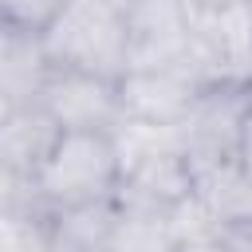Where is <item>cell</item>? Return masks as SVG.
Segmentation results:
<instances>
[{
  "label": "cell",
  "mask_w": 252,
  "mask_h": 252,
  "mask_svg": "<svg viewBox=\"0 0 252 252\" xmlns=\"http://www.w3.org/2000/svg\"><path fill=\"white\" fill-rule=\"evenodd\" d=\"M118 154L110 134L102 130H63L39 173L32 177V197L35 209L55 213V209H75V205H94V201H114L118 197Z\"/></svg>",
  "instance_id": "1"
},
{
  "label": "cell",
  "mask_w": 252,
  "mask_h": 252,
  "mask_svg": "<svg viewBox=\"0 0 252 252\" xmlns=\"http://www.w3.org/2000/svg\"><path fill=\"white\" fill-rule=\"evenodd\" d=\"M39 51L55 71H83L118 83L126 75V12L67 0L63 12L43 28Z\"/></svg>",
  "instance_id": "2"
},
{
  "label": "cell",
  "mask_w": 252,
  "mask_h": 252,
  "mask_svg": "<svg viewBox=\"0 0 252 252\" xmlns=\"http://www.w3.org/2000/svg\"><path fill=\"white\" fill-rule=\"evenodd\" d=\"M252 118V87L240 83H205L185 118L177 122L181 130V154L189 169H209L236 161L244 126Z\"/></svg>",
  "instance_id": "3"
},
{
  "label": "cell",
  "mask_w": 252,
  "mask_h": 252,
  "mask_svg": "<svg viewBox=\"0 0 252 252\" xmlns=\"http://www.w3.org/2000/svg\"><path fill=\"white\" fill-rule=\"evenodd\" d=\"M193 8V67L205 83L252 87V4H201Z\"/></svg>",
  "instance_id": "4"
},
{
  "label": "cell",
  "mask_w": 252,
  "mask_h": 252,
  "mask_svg": "<svg viewBox=\"0 0 252 252\" xmlns=\"http://www.w3.org/2000/svg\"><path fill=\"white\" fill-rule=\"evenodd\" d=\"M193 67L189 0H134L126 8V71Z\"/></svg>",
  "instance_id": "5"
},
{
  "label": "cell",
  "mask_w": 252,
  "mask_h": 252,
  "mask_svg": "<svg viewBox=\"0 0 252 252\" xmlns=\"http://www.w3.org/2000/svg\"><path fill=\"white\" fill-rule=\"evenodd\" d=\"M35 102L55 118L59 130H102L110 134L122 118L118 83L83 75V71H55L47 67Z\"/></svg>",
  "instance_id": "6"
},
{
  "label": "cell",
  "mask_w": 252,
  "mask_h": 252,
  "mask_svg": "<svg viewBox=\"0 0 252 252\" xmlns=\"http://www.w3.org/2000/svg\"><path fill=\"white\" fill-rule=\"evenodd\" d=\"M205 79L197 67H161V71H126L118 79V102L122 118H142V122H161L177 126L193 98L201 94Z\"/></svg>",
  "instance_id": "7"
},
{
  "label": "cell",
  "mask_w": 252,
  "mask_h": 252,
  "mask_svg": "<svg viewBox=\"0 0 252 252\" xmlns=\"http://www.w3.org/2000/svg\"><path fill=\"white\" fill-rule=\"evenodd\" d=\"M59 134L63 130L39 102H24L0 118V161L12 173H20L24 181H32L39 173V165L47 161V154L55 150Z\"/></svg>",
  "instance_id": "8"
},
{
  "label": "cell",
  "mask_w": 252,
  "mask_h": 252,
  "mask_svg": "<svg viewBox=\"0 0 252 252\" xmlns=\"http://www.w3.org/2000/svg\"><path fill=\"white\" fill-rule=\"evenodd\" d=\"M193 193V169L181 150L173 154H154L146 161H134L118 177V197L114 201H134V205H177Z\"/></svg>",
  "instance_id": "9"
},
{
  "label": "cell",
  "mask_w": 252,
  "mask_h": 252,
  "mask_svg": "<svg viewBox=\"0 0 252 252\" xmlns=\"http://www.w3.org/2000/svg\"><path fill=\"white\" fill-rule=\"evenodd\" d=\"M43 75L47 59L39 51V39L0 24V118L24 102H35Z\"/></svg>",
  "instance_id": "10"
},
{
  "label": "cell",
  "mask_w": 252,
  "mask_h": 252,
  "mask_svg": "<svg viewBox=\"0 0 252 252\" xmlns=\"http://www.w3.org/2000/svg\"><path fill=\"white\" fill-rule=\"evenodd\" d=\"M114 240L110 252H173L177 224H173V205H134V201H114Z\"/></svg>",
  "instance_id": "11"
},
{
  "label": "cell",
  "mask_w": 252,
  "mask_h": 252,
  "mask_svg": "<svg viewBox=\"0 0 252 252\" xmlns=\"http://www.w3.org/2000/svg\"><path fill=\"white\" fill-rule=\"evenodd\" d=\"M114 201H94V205H75V209H55L47 213L51 232L63 252H110L114 240Z\"/></svg>",
  "instance_id": "12"
},
{
  "label": "cell",
  "mask_w": 252,
  "mask_h": 252,
  "mask_svg": "<svg viewBox=\"0 0 252 252\" xmlns=\"http://www.w3.org/2000/svg\"><path fill=\"white\" fill-rule=\"evenodd\" d=\"M193 197L220 220L232 217H252V181L240 173V161L193 169Z\"/></svg>",
  "instance_id": "13"
},
{
  "label": "cell",
  "mask_w": 252,
  "mask_h": 252,
  "mask_svg": "<svg viewBox=\"0 0 252 252\" xmlns=\"http://www.w3.org/2000/svg\"><path fill=\"white\" fill-rule=\"evenodd\" d=\"M0 252H63L43 209H20L0 217Z\"/></svg>",
  "instance_id": "14"
},
{
  "label": "cell",
  "mask_w": 252,
  "mask_h": 252,
  "mask_svg": "<svg viewBox=\"0 0 252 252\" xmlns=\"http://www.w3.org/2000/svg\"><path fill=\"white\" fill-rule=\"evenodd\" d=\"M67 0H0V24L24 32V35H43V28L63 12Z\"/></svg>",
  "instance_id": "15"
},
{
  "label": "cell",
  "mask_w": 252,
  "mask_h": 252,
  "mask_svg": "<svg viewBox=\"0 0 252 252\" xmlns=\"http://www.w3.org/2000/svg\"><path fill=\"white\" fill-rule=\"evenodd\" d=\"M20 209H35L32 181H24L20 173H12V169L0 161V217H8V213H20Z\"/></svg>",
  "instance_id": "16"
},
{
  "label": "cell",
  "mask_w": 252,
  "mask_h": 252,
  "mask_svg": "<svg viewBox=\"0 0 252 252\" xmlns=\"http://www.w3.org/2000/svg\"><path fill=\"white\" fill-rule=\"evenodd\" d=\"M213 244L220 252H252V217H232L220 220L213 232Z\"/></svg>",
  "instance_id": "17"
},
{
  "label": "cell",
  "mask_w": 252,
  "mask_h": 252,
  "mask_svg": "<svg viewBox=\"0 0 252 252\" xmlns=\"http://www.w3.org/2000/svg\"><path fill=\"white\" fill-rule=\"evenodd\" d=\"M236 161H240V173L252 181V118H248V126H244V138H240V154H236Z\"/></svg>",
  "instance_id": "18"
},
{
  "label": "cell",
  "mask_w": 252,
  "mask_h": 252,
  "mask_svg": "<svg viewBox=\"0 0 252 252\" xmlns=\"http://www.w3.org/2000/svg\"><path fill=\"white\" fill-rule=\"evenodd\" d=\"M173 252H220L213 240H197V244H181V248H173Z\"/></svg>",
  "instance_id": "19"
},
{
  "label": "cell",
  "mask_w": 252,
  "mask_h": 252,
  "mask_svg": "<svg viewBox=\"0 0 252 252\" xmlns=\"http://www.w3.org/2000/svg\"><path fill=\"white\" fill-rule=\"evenodd\" d=\"M91 4H102V8H118V12H126L134 0H91Z\"/></svg>",
  "instance_id": "20"
}]
</instances>
